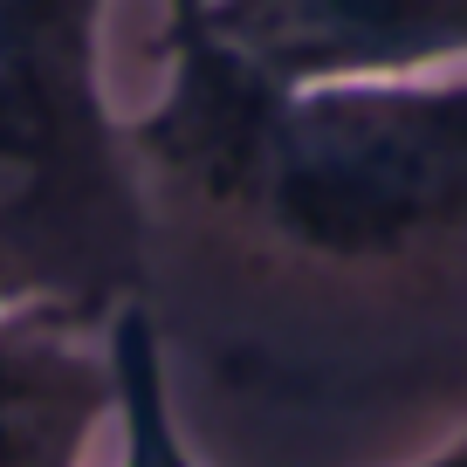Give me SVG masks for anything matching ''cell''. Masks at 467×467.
<instances>
[{"label":"cell","mask_w":467,"mask_h":467,"mask_svg":"<svg viewBox=\"0 0 467 467\" xmlns=\"http://www.w3.org/2000/svg\"><path fill=\"white\" fill-rule=\"evenodd\" d=\"M159 62L131 117L151 179L337 268L467 241V69L254 89L206 56Z\"/></svg>","instance_id":"6da1fadb"},{"label":"cell","mask_w":467,"mask_h":467,"mask_svg":"<svg viewBox=\"0 0 467 467\" xmlns=\"http://www.w3.org/2000/svg\"><path fill=\"white\" fill-rule=\"evenodd\" d=\"M110 0H0V303L110 330L145 303L151 165L103 89Z\"/></svg>","instance_id":"7a4b0ae2"},{"label":"cell","mask_w":467,"mask_h":467,"mask_svg":"<svg viewBox=\"0 0 467 467\" xmlns=\"http://www.w3.org/2000/svg\"><path fill=\"white\" fill-rule=\"evenodd\" d=\"M159 56H206L254 89L467 69V0H200Z\"/></svg>","instance_id":"3957f363"},{"label":"cell","mask_w":467,"mask_h":467,"mask_svg":"<svg viewBox=\"0 0 467 467\" xmlns=\"http://www.w3.org/2000/svg\"><path fill=\"white\" fill-rule=\"evenodd\" d=\"M117 399L110 330L0 303V467H83Z\"/></svg>","instance_id":"277c9868"},{"label":"cell","mask_w":467,"mask_h":467,"mask_svg":"<svg viewBox=\"0 0 467 467\" xmlns=\"http://www.w3.org/2000/svg\"><path fill=\"white\" fill-rule=\"evenodd\" d=\"M110 358H117V433H124V461L117 467H200L179 433L172 412V379H165V344L151 303H124L110 323Z\"/></svg>","instance_id":"5b68a950"},{"label":"cell","mask_w":467,"mask_h":467,"mask_svg":"<svg viewBox=\"0 0 467 467\" xmlns=\"http://www.w3.org/2000/svg\"><path fill=\"white\" fill-rule=\"evenodd\" d=\"M412 467H467V420H461V433H453L447 447H433L426 461H412Z\"/></svg>","instance_id":"8992f818"},{"label":"cell","mask_w":467,"mask_h":467,"mask_svg":"<svg viewBox=\"0 0 467 467\" xmlns=\"http://www.w3.org/2000/svg\"><path fill=\"white\" fill-rule=\"evenodd\" d=\"M192 7H200V0H165V28H172V21H186Z\"/></svg>","instance_id":"52a82bcc"}]
</instances>
